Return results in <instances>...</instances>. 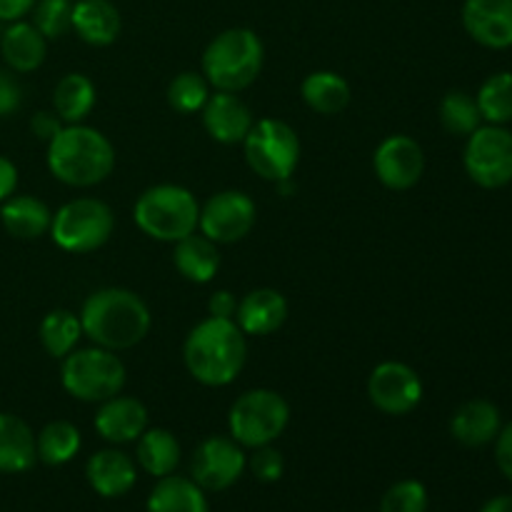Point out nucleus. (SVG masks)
<instances>
[{"label":"nucleus","mask_w":512,"mask_h":512,"mask_svg":"<svg viewBox=\"0 0 512 512\" xmlns=\"http://www.w3.org/2000/svg\"><path fill=\"white\" fill-rule=\"evenodd\" d=\"M265 63V45L250 28H228L215 35L200 60V73L210 88L240 93L258 80Z\"/></svg>","instance_id":"nucleus-4"},{"label":"nucleus","mask_w":512,"mask_h":512,"mask_svg":"<svg viewBox=\"0 0 512 512\" xmlns=\"http://www.w3.org/2000/svg\"><path fill=\"white\" fill-rule=\"evenodd\" d=\"M248 468V455L243 445L235 443L230 435H210L195 448L190 460V478L205 493H223L240 480Z\"/></svg>","instance_id":"nucleus-11"},{"label":"nucleus","mask_w":512,"mask_h":512,"mask_svg":"<svg viewBox=\"0 0 512 512\" xmlns=\"http://www.w3.org/2000/svg\"><path fill=\"white\" fill-rule=\"evenodd\" d=\"M123 20L110 0H73V30L83 43L108 48L118 40Z\"/></svg>","instance_id":"nucleus-22"},{"label":"nucleus","mask_w":512,"mask_h":512,"mask_svg":"<svg viewBox=\"0 0 512 512\" xmlns=\"http://www.w3.org/2000/svg\"><path fill=\"white\" fill-rule=\"evenodd\" d=\"M305 105L320 115H338L350 103V83L335 70H315L300 85Z\"/></svg>","instance_id":"nucleus-28"},{"label":"nucleus","mask_w":512,"mask_h":512,"mask_svg":"<svg viewBox=\"0 0 512 512\" xmlns=\"http://www.w3.org/2000/svg\"><path fill=\"white\" fill-rule=\"evenodd\" d=\"M38 463L35 433L23 418L0 413V473L18 475Z\"/></svg>","instance_id":"nucleus-23"},{"label":"nucleus","mask_w":512,"mask_h":512,"mask_svg":"<svg viewBox=\"0 0 512 512\" xmlns=\"http://www.w3.org/2000/svg\"><path fill=\"white\" fill-rule=\"evenodd\" d=\"M483 123L490 125H508L512 123V73L503 70L495 73L480 85L478 95H475Z\"/></svg>","instance_id":"nucleus-32"},{"label":"nucleus","mask_w":512,"mask_h":512,"mask_svg":"<svg viewBox=\"0 0 512 512\" xmlns=\"http://www.w3.org/2000/svg\"><path fill=\"white\" fill-rule=\"evenodd\" d=\"M133 218L148 238L178 243L198 230L200 203L183 185H153L135 200Z\"/></svg>","instance_id":"nucleus-5"},{"label":"nucleus","mask_w":512,"mask_h":512,"mask_svg":"<svg viewBox=\"0 0 512 512\" xmlns=\"http://www.w3.org/2000/svg\"><path fill=\"white\" fill-rule=\"evenodd\" d=\"M98 90L85 73H65L53 90V110L65 125L83 123L95 108Z\"/></svg>","instance_id":"nucleus-27"},{"label":"nucleus","mask_w":512,"mask_h":512,"mask_svg":"<svg viewBox=\"0 0 512 512\" xmlns=\"http://www.w3.org/2000/svg\"><path fill=\"white\" fill-rule=\"evenodd\" d=\"M0 55H3L5 65L13 73H33V70H38L45 63L48 40L28 20L5 23L3 35H0Z\"/></svg>","instance_id":"nucleus-21"},{"label":"nucleus","mask_w":512,"mask_h":512,"mask_svg":"<svg viewBox=\"0 0 512 512\" xmlns=\"http://www.w3.org/2000/svg\"><path fill=\"white\" fill-rule=\"evenodd\" d=\"M0 223L18 240H38L50 233L53 213L35 195H10L0 208Z\"/></svg>","instance_id":"nucleus-24"},{"label":"nucleus","mask_w":512,"mask_h":512,"mask_svg":"<svg viewBox=\"0 0 512 512\" xmlns=\"http://www.w3.org/2000/svg\"><path fill=\"white\" fill-rule=\"evenodd\" d=\"M258 220V210L243 190H223L200 205L198 230L218 245H230L250 235Z\"/></svg>","instance_id":"nucleus-12"},{"label":"nucleus","mask_w":512,"mask_h":512,"mask_svg":"<svg viewBox=\"0 0 512 512\" xmlns=\"http://www.w3.org/2000/svg\"><path fill=\"white\" fill-rule=\"evenodd\" d=\"M235 310H238V300L230 290H215L208 300V315L210 318H225L235 320Z\"/></svg>","instance_id":"nucleus-41"},{"label":"nucleus","mask_w":512,"mask_h":512,"mask_svg":"<svg viewBox=\"0 0 512 512\" xmlns=\"http://www.w3.org/2000/svg\"><path fill=\"white\" fill-rule=\"evenodd\" d=\"M373 168L380 183L388 190H410L420 183L425 173V153L418 140L410 135H388L375 148Z\"/></svg>","instance_id":"nucleus-14"},{"label":"nucleus","mask_w":512,"mask_h":512,"mask_svg":"<svg viewBox=\"0 0 512 512\" xmlns=\"http://www.w3.org/2000/svg\"><path fill=\"white\" fill-rule=\"evenodd\" d=\"M35 0H0V20L3 23H15L30 15Z\"/></svg>","instance_id":"nucleus-43"},{"label":"nucleus","mask_w":512,"mask_h":512,"mask_svg":"<svg viewBox=\"0 0 512 512\" xmlns=\"http://www.w3.org/2000/svg\"><path fill=\"white\" fill-rule=\"evenodd\" d=\"M135 443H138L135 460L145 473L153 478H165V475L175 473L180 463V443L170 430L148 428Z\"/></svg>","instance_id":"nucleus-29"},{"label":"nucleus","mask_w":512,"mask_h":512,"mask_svg":"<svg viewBox=\"0 0 512 512\" xmlns=\"http://www.w3.org/2000/svg\"><path fill=\"white\" fill-rule=\"evenodd\" d=\"M210 98V83L203 73L183 70L168 85V105L183 115L200 113Z\"/></svg>","instance_id":"nucleus-34"},{"label":"nucleus","mask_w":512,"mask_h":512,"mask_svg":"<svg viewBox=\"0 0 512 512\" xmlns=\"http://www.w3.org/2000/svg\"><path fill=\"white\" fill-rule=\"evenodd\" d=\"M200 113H203L205 133L220 145H243L245 135L255 123L253 113L238 98V93H225V90L210 93L208 103Z\"/></svg>","instance_id":"nucleus-16"},{"label":"nucleus","mask_w":512,"mask_h":512,"mask_svg":"<svg viewBox=\"0 0 512 512\" xmlns=\"http://www.w3.org/2000/svg\"><path fill=\"white\" fill-rule=\"evenodd\" d=\"M23 105V88L13 70L0 68V118H8Z\"/></svg>","instance_id":"nucleus-38"},{"label":"nucleus","mask_w":512,"mask_h":512,"mask_svg":"<svg viewBox=\"0 0 512 512\" xmlns=\"http://www.w3.org/2000/svg\"><path fill=\"white\" fill-rule=\"evenodd\" d=\"M63 128L65 123L55 115V110H40V113L30 118V133L38 140H43V143H50Z\"/></svg>","instance_id":"nucleus-39"},{"label":"nucleus","mask_w":512,"mask_h":512,"mask_svg":"<svg viewBox=\"0 0 512 512\" xmlns=\"http://www.w3.org/2000/svg\"><path fill=\"white\" fill-rule=\"evenodd\" d=\"M15 188H18V168L10 158L0 155V205L15 195Z\"/></svg>","instance_id":"nucleus-42"},{"label":"nucleus","mask_w":512,"mask_h":512,"mask_svg":"<svg viewBox=\"0 0 512 512\" xmlns=\"http://www.w3.org/2000/svg\"><path fill=\"white\" fill-rule=\"evenodd\" d=\"M30 13L45 40H58L73 30V0H35Z\"/></svg>","instance_id":"nucleus-35"},{"label":"nucleus","mask_w":512,"mask_h":512,"mask_svg":"<svg viewBox=\"0 0 512 512\" xmlns=\"http://www.w3.org/2000/svg\"><path fill=\"white\" fill-rule=\"evenodd\" d=\"M173 245V263L185 280L195 285H205L215 278V273L220 270L218 243L205 238L203 233H193Z\"/></svg>","instance_id":"nucleus-25"},{"label":"nucleus","mask_w":512,"mask_h":512,"mask_svg":"<svg viewBox=\"0 0 512 512\" xmlns=\"http://www.w3.org/2000/svg\"><path fill=\"white\" fill-rule=\"evenodd\" d=\"M85 478L100 498H123L138 480V465L123 450L105 448L90 455L85 465Z\"/></svg>","instance_id":"nucleus-18"},{"label":"nucleus","mask_w":512,"mask_h":512,"mask_svg":"<svg viewBox=\"0 0 512 512\" xmlns=\"http://www.w3.org/2000/svg\"><path fill=\"white\" fill-rule=\"evenodd\" d=\"M80 445H83L80 430L70 420H53L35 435L38 460L50 465V468H60V465L70 463L78 455Z\"/></svg>","instance_id":"nucleus-30"},{"label":"nucleus","mask_w":512,"mask_h":512,"mask_svg":"<svg viewBox=\"0 0 512 512\" xmlns=\"http://www.w3.org/2000/svg\"><path fill=\"white\" fill-rule=\"evenodd\" d=\"M440 125L450 135H460V138H468L470 133H475L483 125V115L475 103V95L465 93V90L445 93V98L440 100Z\"/></svg>","instance_id":"nucleus-33"},{"label":"nucleus","mask_w":512,"mask_h":512,"mask_svg":"<svg viewBox=\"0 0 512 512\" xmlns=\"http://www.w3.org/2000/svg\"><path fill=\"white\" fill-rule=\"evenodd\" d=\"M0 35H3V20H0Z\"/></svg>","instance_id":"nucleus-45"},{"label":"nucleus","mask_w":512,"mask_h":512,"mask_svg":"<svg viewBox=\"0 0 512 512\" xmlns=\"http://www.w3.org/2000/svg\"><path fill=\"white\" fill-rule=\"evenodd\" d=\"M83 335L105 350H130L143 343L153 325L145 300L128 288H100L80 308Z\"/></svg>","instance_id":"nucleus-1"},{"label":"nucleus","mask_w":512,"mask_h":512,"mask_svg":"<svg viewBox=\"0 0 512 512\" xmlns=\"http://www.w3.org/2000/svg\"><path fill=\"white\" fill-rule=\"evenodd\" d=\"M500 428H503V418H500L498 405L485 398L468 400L450 418V435L465 448H485L495 443Z\"/></svg>","instance_id":"nucleus-20"},{"label":"nucleus","mask_w":512,"mask_h":512,"mask_svg":"<svg viewBox=\"0 0 512 512\" xmlns=\"http://www.w3.org/2000/svg\"><path fill=\"white\" fill-rule=\"evenodd\" d=\"M495 463H498L500 473L512 483V423L500 428L498 438H495Z\"/></svg>","instance_id":"nucleus-40"},{"label":"nucleus","mask_w":512,"mask_h":512,"mask_svg":"<svg viewBox=\"0 0 512 512\" xmlns=\"http://www.w3.org/2000/svg\"><path fill=\"white\" fill-rule=\"evenodd\" d=\"M428 490L420 480H400L385 490L380 512H428Z\"/></svg>","instance_id":"nucleus-36"},{"label":"nucleus","mask_w":512,"mask_h":512,"mask_svg":"<svg viewBox=\"0 0 512 512\" xmlns=\"http://www.w3.org/2000/svg\"><path fill=\"white\" fill-rule=\"evenodd\" d=\"M480 512H512V495H498V498L488 500Z\"/></svg>","instance_id":"nucleus-44"},{"label":"nucleus","mask_w":512,"mask_h":512,"mask_svg":"<svg viewBox=\"0 0 512 512\" xmlns=\"http://www.w3.org/2000/svg\"><path fill=\"white\" fill-rule=\"evenodd\" d=\"M148 512H208L205 490L193 478L165 475L148 495Z\"/></svg>","instance_id":"nucleus-26"},{"label":"nucleus","mask_w":512,"mask_h":512,"mask_svg":"<svg viewBox=\"0 0 512 512\" xmlns=\"http://www.w3.org/2000/svg\"><path fill=\"white\" fill-rule=\"evenodd\" d=\"M40 345L45 353L55 360H63L75 350V345L83 338V325L80 318L70 310H50L43 320H40Z\"/></svg>","instance_id":"nucleus-31"},{"label":"nucleus","mask_w":512,"mask_h":512,"mask_svg":"<svg viewBox=\"0 0 512 512\" xmlns=\"http://www.w3.org/2000/svg\"><path fill=\"white\" fill-rule=\"evenodd\" d=\"M290 423V405L270 388H255L240 395L228 413L230 438L243 448L273 445Z\"/></svg>","instance_id":"nucleus-7"},{"label":"nucleus","mask_w":512,"mask_h":512,"mask_svg":"<svg viewBox=\"0 0 512 512\" xmlns=\"http://www.w3.org/2000/svg\"><path fill=\"white\" fill-rule=\"evenodd\" d=\"M288 300L280 290L258 288L238 300L235 323L245 335H270L280 330L288 320Z\"/></svg>","instance_id":"nucleus-19"},{"label":"nucleus","mask_w":512,"mask_h":512,"mask_svg":"<svg viewBox=\"0 0 512 512\" xmlns=\"http://www.w3.org/2000/svg\"><path fill=\"white\" fill-rule=\"evenodd\" d=\"M115 230V215L108 203L98 198H75L53 213L50 238L60 250L75 255L103 248Z\"/></svg>","instance_id":"nucleus-9"},{"label":"nucleus","mask_w":512,"mask_h":512,"mask_svg":"<svg viewBox=\"0 0 512 512\" xmlns=\"http://www.w3.org/2000/svg\"><path fill=\"white\" fill-rule=\"evenodd\" d=\"M48 170L70 188H93L115 168V148L108 135L85 123L65 125L48 143Z\"/></svg>","instance_id":"nucleus-3"},{"label":"nucleus","mask_w":512,"mask_h":512,"mask_svg":"<svg viewBox=\"0 0 512 512\" xmlns=\"http://www.w3.org/2000/svg\"><path fill=\"white\" fill-rule=\"evenodd\" d=\"M250 170L270 183H288L300 163V138L293 125L278 118L255 120L243 140Z\"/></svg>","instance_id":"nucleus-8"},{"label":"nucleus","mask_w":512,"mask_h":512,"mask_svg":"<svg viewBox=\"0 0 512 512\" xmlns=\"http://www.w3.org/2000/svg\"><path fill=\"white\" fill-rule=\"evenodd\" d=\"M248 468L260 483H278L285 473L283 453L273 445H260V448H253V455L248 458Z\"/></svg>","instance_id":"nucleus-37"},{"label":"nucleus","mask_w":512,"mask_h":512,"mask_svg":"<svg viewBox=\"0 0 512 512\" xmlns=\"http://www.w3.org/2000/svg\"><path fill=\"white\" fill-rule=\"evenodd\" d=\"M463 28L483 48H512V0H465Z\"/></svg>","instance_id":"nucleus-15"},{"label":"nucleus","mask_w":512,"mask_h":512,"mask_svg":"<svg viewBox=\"0 0 512 512\" xmlns=\"http://www.w3.org/2000/svg\"><path fill=\"white\" fill-rule=\"evenodd\" d=\"M465 173L475 185L498 190L512 183V133L505 125H480L468 135L463 153Z\"/></svg>","instance_id":"nucleus-10"},{"label":"nucleus","mask_w":512,"mask_h":512,"mask_svg":"<svg viewBox=\"0 0 512 512\" xmlns=\"http://www.w3.org/2000/svg\"><path fill=\"white\" fill-rule=\"evenodd\" d=\"M125 365L113 350H105L93 345V348L73 350L65 355L60 365V383L70 398L80 403H105L123 393Z\"/></svg>","instance_id":"nucleus-6"},{"label":"nucleus","mask_w":512,"mask_h":512,"mask_svg":"<svg viewBox=\"0 0 512 512\" xmlns=\"http://www.w3.org/2000/svg\"><path fill=\"white\" fill-rule=\"evenodd\" d=\"M93 425L105 443H135V440L148 430V408H145L138 398L115 395V398L100 403Z\"/></svg>","instance_id":"nucleus-17"},{"label":"nucleus","mask_w":512,"mask_h":512,"mask_svg":"<svg viewBox=\"0 0 512 512\" xmlns=\"http://www.w3.org/2000/svg\"><path fill=\"white\" fill-rule=\"evenodd\" d=\"M183 360L195 383L205 388H225L243 373L248 360V335L235 320L208 315L185 338Z\"/></svg>","instance_id":"nucleus-2"},{"label":"nucleus","mask_w":512,"mask_h":512,"mask_svg":"<svg viewBox=\"0 0 512 512\" xmlns=\"http://www.w3.org/2000/svg\"><path fill=\"white\" fill-rule=\"evenodd\" d=\"M423 380L410 368L408 363L400 360H385L375 365V370L368 378V398L380 413L385 415H408L423 400Z\"/></svg>","instance_id":"nucleus-13"}]
</instances>
